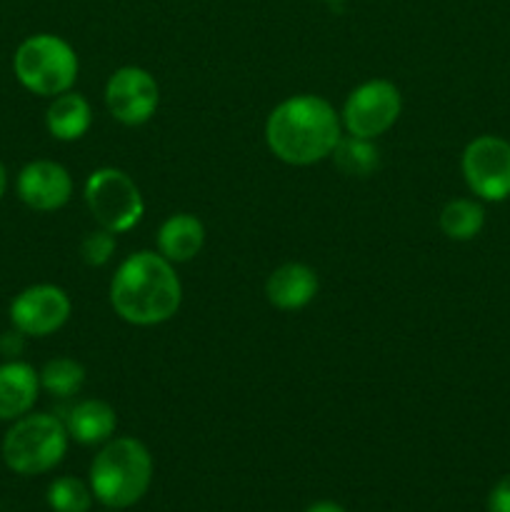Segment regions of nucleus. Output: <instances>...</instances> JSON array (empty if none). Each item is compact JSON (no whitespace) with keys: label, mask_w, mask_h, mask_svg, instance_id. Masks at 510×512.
I'll list each match as a JSON object with an SVG mask.
<instances>
[{"label":"nucleus","mask_w":510,"mask_h":512,"mask_svg":"<svg viewBox=\"0 0 510 512\" xmlns=\"http://www.w3.org/2000/svg\"><path fill=\"white\" fill-rule=\"evenodd\" d=\"M488 512H510V475L500 478L488 493Z\"/></svg>","instance_id":"obj_22"},{"label":"nucleus","mask_w":510,"mask_h":512,"mask_svg":"<svg viewBox=\"0 0 510 512\" xmlns=\"http://www.w3.org/2000/svg\"><path fill=\"white\" fill-rule=\"evenodd\" d=\"M343 138L340 113L320 95H293L270 110L265 120L268 150L285 165L308 168L330 158Z\"/></svg>","instance_id":"obj_1"},{"label":"nucleus","mask_w":510,"mask_h":512,"mask_svg":"<svg viewBox=\"0 0 510 512\" xmlns=\"http://www.w3.org/2000/svg\"><path fill=\"white\" fill-rule=\"evenodd\" d=\"M90 125H93V108L85 95L68 90L50 98L48 110H45V128L55 140L75 143L88 133Z\"/></svg>","instance_id":"obj_16"},{"label":"nucleus","mask_w":510,"mask_h":512,"mask_svg":"<svg viewBox=\"0 0 510 512\" xmlns=\"http://www.w3.org/2000/svg\"><path fill=\"white\" fill-rule=\"evenodd\" d=\"M160 103L158 80L138 65H123L105 83V105L118 123L135 128L148 123Z\"/></svg>","instance_id":"obj_10"},{"label":"nucleus","mask_w":510,"mask_h":512,"mask_svg":"<svg viewBox=\"0 0 510 512\" xmlns=\"http://www.w3.org/2000/svg\"><path fill=\"white\" fill-rule=\"evenodd\" d=\"M318 273L305 263H283L265 280V298L283 313H295L318 295Z\"/></svg>","instance_id":"obj_12"},{"label":"nucleus","mask_w":510,"mask_h":512,"mask_svg":"<svg viewBox=\"0 0 510 512\" xmlns=\"http://www.w3.org/2000/svg\"><path fill=\"white\" fill-rule=\"evenodd\" d=\"M325 3H333V5H338V3H345V0H325Z\"/></svg>","instance_id":"obj_26"},{"label":"nucleus","mask_w":510,"mask_h":512,"mask_svg":"<svg viewBox=\"0 0 510 512\" xmlns=\"http://www.w3.org/2000/svg\"><path fill=\"white\" fill-rule=\"evenodd\" d=\"M438 225L443 235L455 243H468L485 228V208L473 198H455L443 205L438 215Z\"/></svg>","instance_id":"obj_17"},{"label":"nucleus","mask_w":510,"mask_h":512,"mask_svg":"<svg viewBox=\"0 0 510 512\" xmlns=\"http://www.w3.org/2000/svg\"><path fill=\"white\" fill-rule=\"evenodd\" d=\"M68 428L53 413H28L13 420L3 440V460L18 475H43L63 463Z\"/></svg>","instance_id":"obj_5"},{"label":"nucleus","mask_w":510,"mask_h":512,"mask_svg":"<svg viewBox=\"0 0 510 512\" xmlns=\"http://www.w3.org/2000/svg\"><path fill=\"white\" fill-rule=\"evenodd\" d=\"M83 198L98 228L120 235L133 230L145 215L138 183L120 168H98L83 185Z\"/></svg>","instance_id":"obj_6"},{"label":"nucleus","mask_w":510,"mask_h":512,"mask_svg":"<svg viewBox=\"0 0 510 512\" xmlns=\"http://www.w3.org/2000/svg\"><path fill=\"white\" fill-rule=\"evenodd\" d=\"M333 163L348 178H370L380 168V150L375 140L343 135L333 150Z\"/></svg>","instance_id":"obj_18"},{"label":"nucleus","mask_w":510,"mask_h":512,"mask_svg":"<svg viewBox=\"0 0 510 512\" xmlns=\"http://www.w3.org/2000/svg\"><path fill=\"white\" fill-rule=\"evenodd\" d=\"M155 243H158V253L173 265L190 263L205 245V225L190 213H175L163 220Z\"/></svg>","instance_id":"obj_15"},{"label":"nucleus","mask_w":510,"mask_h":512,"mask_svg":"<svg viewBox=\"0 0 510 512\" xmlns=\"http://www.w3.org/2000/svg\"><path fill=\"white\" fill-rule=\"evenodd\" d=\"M88 483L105 508H133L153 483V455L138 438H110L90 463Z\"/></svg>","instance_id":"obj_3"},{"label":"nucleus","mask_w":510,"mask_h":512,"mask_svg":"<svg viewBox=\"0 0 510 512\" xmlns=\"http://www.w3.org/2000/svg\"><path fill=\"white\" fill-rule=\"evenodd\" d=\"M48 505L53 512H88L93 508V490L90 483H83L80 478L73 475H63V478H55L48 485Z\"/></svg>","instance_id":"obj_20"},{"label":"nucleus","mask_w":510,"mask_h":512,"mask_svg":"<svg viewBox=\"0 0 510 512\" xmlns=\"http://www.w3.org/2000/svg\"><path fill=\"white\" fill-rule=\"evenodd\" d=\"M80 60L73 45L53 33H35L15 48L13 73L25 90L40 98H55L73 90Z\"/></svg>","instance_id":"obj_4"},{"label":"nucleus","mask_w":510,"mask_h":512,"mask_svg":"<svg viewBox=\"0 0 510 512\" xmlns=\"http://www.w3.org/2000/svg\"><path fill=\"white\" fill-rule=\"evenodd\" d=\"M25 348V335L20 330H10V333L0 335V355L5 360H18V355Z\"/></svg>","instance_id":"obj_23"},{"label":"nucleus","mask_w":510,"mask_h":512,"mask_svg":"<svg viewBox=\"0 0 510 512\" xmlns=\"http://www.w3.org/2000/svg\"><path fill=\"white\" fill-rule=\"evenodd\" d=\"M73 313L70 295L63 288L50 283L30 285L20 290L10 303V323L25 338H48L58 333Z\"/></svg>","instance_id":"obj_9"},{"label":"nucleus","mask_w":510,"mask_h":512,"mask_svg":"<svg viewBox=\"0 0 510 512\" xmlns=\"http://www.w3.org/2000/svg\"><path fill=\"white\" fill-rule=\"evenodd\" d=\"M65 428H68L70 440L80 445H103L113 438L118 428V415L115 408L105 400L88 398L75 403L65 415Z\"/></svg>","instance_id":"obj_14"},{"label":"nucleus","mask_w":510,"mask_h":512,"mask_svg":"<svg viewBox=\"0 0 510 512\" xmlns=\"http://www.w3.org/2000/svg\"><path fill=\"white\" fill-rule=\"evenodd\" d=\"M115 248H118L115 233L98 228L83 238V243H80V258H83V263L90 265V268H103L105 263H110Z\"/></svg>","instance_id":"obj_21"},{"label":"nucleus","mask_w":510,"mask_h":512,"mask_svg":"<svg viewBox=\"0 0 510 512\" xmlns=\"http://www.w3.org/2000/svg\"><path fill=\"white\" fill-rule=\"evenodd\" d=\"M40 390L53 398H73L85 385V368L73 358H53L38 370Z\"/></svg>","instance_id":"obj_19"},{"label":"nucleus","mask_w":510,"mask_h":512,"mask_svg":"<svg viewBox=\"0 0 510 512\" xmlns=\"http://www.w3.org/2000/svg\"><path fill=\"white\" fill-rule=\"evenodd\" d=\"M40 375L25 360L0 363V420H18L35 408Z\"/></svg>","instance_id":"obj_13"},{"label":"nucleus","mask_w":510,"mask_h":512,"mask_svg":"<svg viewBox=\"0 0 510 512\" xmlns=\"http://www.w3.org/2000/svg\"><path fill=\"white\" fill-rule=\"evenodd\" d=\"M5 190H8V170H5V165L0 163V200H3Z\"/></svg>","instance_id":"obj_25"},{"label":"nucleus","mask_w":510,"mask_h":512,"mask_svg":"<svg viewBox=\"0 0 510 512\" xmlns=\"http://www.w3.org/2000/svg\"><path fill=\"white\" fill-rule=\"evenodd\" d=\"M465 185L485 203L510 198V143L498 135H478L470 140L460 158Z\"/></svg>","instance_id":"obj_8"},{"label":"nucleus","mask_w":510,"mask_h":512,"mask_svg":"<svg viewBox=\"0 0 510 512\" xmlns=\"http://www.w3.org/2000/svg\"><path fill=\"white\" fill-rule=\"evenodd\" d=\"M400 110H403V95L398 85L383 78L365 80L345 98L340 123L348 135L378 140L398 123Z\"/></svg>","instance_id":"obj_7"},{"label":"nucleus","mask_w":510,"mask_h":512,"mask_svg":"<svg viewBox=\"0 0 510 512\" xmlns=\"http://www.w3.org/2000/svg\"><path fill=\"white\" fill-rule=\"evenodd\" d=\"M305 512H348V510H345L343 505L333 503V500H318V503L310 505Z\"/></svg>","instance_id":"obj_24"},{"label":"nucleus","mask_w":510,"mask_h":512,"mask_svg":"<svg viewBox=\"0 0 510 512\" xmlns=\"http://www.w3.org/2000/svg\"><path fill=\"white\" fill-rule=\"evenodd\" d=\"M15 193L38 213H55L73 198V178L68 168L55 160H33L23 165L15 178Z\"/></svg>","instance_id":"obj_11"},{"label":"nucleus","mask_w":510,"mask_h":512,"mask_svg":"<svg viewBox=\"0 0 510 512\" xmlns=\"http://www.w3.org/2000/svg\"><path fill=\"white\" fill-rule=\"evenodd\" d=\"M183 303L175 265L155 250L128 255L110 280V305L120 320L138 328H153L173 318Z\"/></svg>","instance_id":"obj_2"}]
</instances>
